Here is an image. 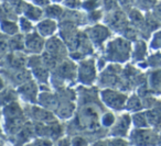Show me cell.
<instances>
[{"instance_id": "obj_40", "label": "cell", "mask_w": 161, "mask_h": 146, "mask_svg": "<svg viewBox=\"0 0 161 146\" xmlns=\"http://www.w3.org/2000/svg\"><path fill=\"white\" fill-rule=\"evenodd\" d=\"M51 1H53V3H61L62 0H51Z\"/></svg>"}, {"instance_id": "obj_23", "label": "cell", "mask_w": 161, "mask_h": 146, "mask_svg": "<svg viewBox=\"0 0 161 146\" xmlns=\"http://www.w3.org/2000/svg\"><path fill=\"white\" fill-rule=\"evenodd\" d=\"M25 146H53V141L47 137H39V138L32 139Z\"/></svg>"}, {"instance_id": "obj_13", "label": "cell", "mask_w": 161, "mask_h": 146, "mask_svg": "<svg viewBox=\"0 0 161 146\" xmlns=\"http://www.w3.org/2000/svg\"><path fill=\"white\" fill-rule=\"evenodd\" d=\"M23 14L27 19L30 21H39L41 18L44 16V11L41 9L40 7H36L34 5H30V3H25V9H23Z\"/></svg>"}, {"instance_id": "obj_9", "label": "cell", "mask_w": 161, "mask_h": 146, "mask_svg": "<svg viewBox=\"0 0 161 146\" xmlns=\"http://www.w3.org/2000/svg\"><path fill=\"white\" fill-rule=\"evenodd\" d=\"M106 22L109 28H112L115 31H121L124 30L125 31L127 29V18H126L125 13L119 10H114L112 13L108 14L107 19H106Z\"/></svg>"}, {"instance_id": "obj_39", "label": "cell", "mask_w": 161, "mask_h": 146, "mask_svg": "<svg viewBox=\"0 0 161 146\" xmlns=\"http://www.w3.org/2000/svg\"><path fill=\"white\" fill-rule=\"evenodd\" d=\"M157 14L161 18V6H159V7L157 8Z\"/></svg>"}, {"instance_id": "obj_17", "label": "cell", "mask_w": 161, "mask_h": 146, "mask_svg": "<svg viewBox=\"0 0 161 146\" xmlns=\"http://www.w3.org/2000/svg\"><path fill=\"white\" fill-rule=\"evenodd\" d=\"M31 74L39 80L40 82H43V84H47L49 81L50 78V73L49 69L44 66L43 64H40L38 66L32 67V71Z\"/></svg>"}, {"instance_id": "obj_18", "label": "cell", "mask_w": 161, "mask_h": 146, "mask_svg": "<svg viewBox=\"0 0 161 146\" xmlns=\"http://www.w3.org/2000/svg\"><path fill=\"white\" fill-rule=\"evenodd\" d=\"M74 110H75V106L73 103H71L69 101L63 102L60 103L58 107V109L55 110V112L58 113V115L62 119H69L72 114H73Z\"/></svg>"}, {"instance_id": "obj_22", "label": "cell", "mask_w": 161, "mask_h": 146, "mask_svg": "<svg viewBox=\"0 0 161 146\" xmlns=\"http://www.w3.org/2000/svg\"><path fill=\"white\" fill-rule=\"evenodd\" d=\"M19 29L21 30V32L25 33V35L31 32H33V25H32V22L27 19L25 17H21L19 19Z\"/></svg>"}, {"instance_id": "obj_19", "label": "cell", "mask_w": 161, "mask_h": 146, "mask_svg": "<svg viewBox=\"0 0 161 146\" xmlns=\"http://www.w3.org/2000/svg\"><path fill=\"white\" fill-rule=\"evenodd\" d=\"M43 11H44L45 16L47 17V19H52V20L62 18L63 13H64L63 8L58 5H49L47 7H45V9Z\"/></svg>"}, {"instance_id": "obj_35", "label": "cell", "mask_w": 161, "mask_h": 146, "mask_svg": "<svg viewBox=\"0 0 161 146\" xmlns=\"http://www.w3.org/2000/svg\"><path fill=\"white\" fill-rule=\"evenodd\" d=\"M107 146H127V144L120 138H115V139H110L109 142H106Z\"/></svg>"}, {"instance_id": "obj_7", "label": "cell", "mask_w": 161, "mask_h": 146, "mask_svg": "<svg viewBox=\"0 0 161 146\" xmlns=\"http://www.w3.org/2000/svg\"><path fill=\"white\" fill-rule=\"evenodd\" d=\"M45 47V41L38 32H31V33L25 35V51L27 53H31L33 55L41 54Z\"/></svg>"}, {"instance_id": "obj_36", "label": "cell", "mask_w": 161, "mask_h": 146, "mask_svg": "<svg viewBox=\"0 0 161 146\" xmlns=\"http://www.w3.org/2000/svg\"><path fill=\"white\" fill-rule=\"evenodd\" d=\"M154 3H156V0H138V3L143 8L151 7Z\"/></svg>"}, {"instance_id": "obj_33", "label": "cell", "mask_w": 161, "mask_h": 146, "mask_svg": "<svg viewBox=\"0 0 161 146\" xmlns=\"http://www.w3.org/2000/svg\"><path fill=\"white\" fill-rule=\"evenodd\" d=\"M101 18H102V11H99V10H94V11L90 12V14H88V17H87V20L95 22V21H98Z\"/></svg>"}, {"instance_id": "obj_20", "label": "cell", "mask_w": 161, "mask_h": 146, "mask_svg": "<svg viewBox=\"0 0 161 146\" xmlns=\"http://www.w3.org/2000/svg\"><path fill=\"white\" fill-rule=\"evenodd\" d=\"M17 97H18V92H14L11 89H9V90H3L0 92V103L7 106V104L16 101Z\"/></svg>"}, {"instance_id": "obj_8", "label": "cell", "mask_w": 161, "mask_h": 146, "mask_svg": "<svg viewBox=\"0 0 161 146\" xmlns=\"http://www.w3.org/2000/svg\"><path fill=\"white\" fill-rule=\"evenodd\" d=\"M17 92L22 97L25 101L29 102V103H34V102H36V98H38L39 93L38 85L33 80H29L25 84L19 86Z\"/></svg>"}, {"instance_id": "obj_31", "label": "cell", "mask_w": 161, "mask_h": 146, "mask_svg": "<svg viewBox=\"0 0 161 146\" xmlns=\"http://www.w3.org/2000/svg\"><path fill=\"white\" fill-rule=\"evenodd\" d=\"M117 3H118V1L117 0H103V5H104V8H105L106 10H116L117 8Z\"/></svg>"}, {"instance_id": "obj_28", "label": "cell", "mask_w": 161, "mask_h": 146, "mask_svg": "<svg viewBox=\"0 0 161 146\" xmlns=\"http://www.w3.org/2000/svg\"><path fill=\"white\" fill-rule=\"evenodd\" d=\"M127 108L129 109V110H138V109L141 108V102L139 101V99L136 96H134V97H131L128 100Z\"/></svg>"}, {"instance_id": "obj_37", "label": "cell", "mask_w": 161, "mask_h": 146, "mask_svg": "<svg viewBox=\"0 0 161 146\" xmlns=\"http://www.w3.org/2000/svg\"><path fill=\"white\" fill-rule=\"evenodd\" d=\"M51 0H33L34 5L36 7H47Z\"/></svg>"}, {"instance_id": "obj_11", "label": "cell", "mask_w": 161, "mask_h": 146, "mask_svg": "<svg viewBox=\"0 0 161 146\" xmlns=\"http://www.w3.org/2000/svg\"><path fill=\"white\" fill-rule=\"evenodd\" d=\"M31 114L33 117V119L39 122V124H47L51 123L52 121H55V117L53 115V113L47 111V109L32 106Z\"/></svg>"}, {"instance_id": "obj_6", "label": "cell", "mask_w": 161, "mask_h": 146, "mask_svg": "<svg viewBox=\"0 0 161 146\" xmlns=\"http://www.w3.org/2000/svg\"><path fill=\"white\" fill-rule=\"evenodd\" d=\"M45 52L53 57L58 58V60L65 58L67 55V47L65 43L63 42L62 39L58 38V36H52L45 42Z\"/></svg>"}, {"instance_id": "obj_4", "label": "cell", "mask_w": 161, "mask_h": 146, "mask_svg": "<svg viewBox=\"0 0 161 146\" xmlns=\"http://www.w3.org/2000/svg\"><path fill=\"white\" fill-rule=\"evenodd\" d=\"M101 99L104 104L114 110H121L127 101V97L125 95L112 89H104L101 92Z\"/></svg>"}, {"instance_id": "obj_3", "label": "cell", "mask_w": 161, "mask_h": 146, "mask_svg": "<svg viewBox=\"0 0 161 146\" xmlns=\"http://www.w3.org/2000/svg\"><path fill=\"white\" fill-rule=\"evenodd\" d=\"M55 70V77L58 80H72L77 77V65L74 60L63 58L58 62Z\"/></svg>"}, {"instance_id": "obj_12", "label": "cell", "mask_w": 161, "mask_h": 146, "mask_svg": "<svg viewBox=\"0 0 161 146\" xmlns=\"http://www.w3.org/2000/svg\"><path fill=\"white\" fill-rule=\"evenodd\" d=\"M130 125V117L128 115H123L118 119L116 123L112 126L110 135L113 136H125L127 134V131Z\"/></svg>"}, {"instance_id": "obj_32", "label": "cell", "mask_w": 161, "mask_h": 146, "mask_svg": "<svg viewBox=\"0 0 161 146\" xmlns=\"http://www.w3.org/2000/svg\"><path fill=\"white\" fill-rule=\"evenodd\" d=\"M161 71H157V73H153L151 76V85L152 87H157L161 85Z\"/></svg>"}, {"instance_id": "obj_41", "label": "cell", "mask_w": 161, "mask_h": 146, "mask_svg": "<svg viewBox=\"0 0 161 146\" xmlns=\"http://www.w3.org/2000/svg\"><path fill=\"white\" fill-rule=\"evenodd\" d=\"M53 146H56V145H53Z\"/></svg>"}, {"instance_id": "obj_15", "label": "cell", "mask_w": 161, "mask_h": 146, "mask_svg": "<svg viewBox=\"0 0 161 146\" xmlns=\"http://www.w3.org/2000/svg\"><path fill=\"white\" fill-rule=\"evenodd\" d=\"M153 139L150 131H135L132 134V141L138 146H148Z\"/></svg>"}, {"instance_id": "obj_38", "label": "cell", "mask_w": 161, "mask_h": 146, "mask_svg": "<svg viewBox=\"0 0 161 146\" xmlns=\"http://www.w3.org/2000/svg\"><path fill=\"white\" fill-rule=\"evenodd\" d=\"M3 88H5V81H3V80L0 78V92L3 90Z\"/></svg>"}, {"instance_id": "obj_26", "label": "cell", "mask_w": 161, "mask_h": 146, "mask_svg": "<svg viewBox=\"0 0 161 146\" xmlns=\"http://www.w3.org/2000/svg\"><path fill=\"white\" fill-rule=\"evenodd\" d=\"M102 123H103L104 126H106V128H110V126L114 125L115 123V117L113 113H105V114L103 115V117H102Z\"/></svg>"}, {"instance_id": "obj_30", "label": "cell", "mask_w": 161, "mask_h": 146, "mask_svg": "<svg viewBox=\"0 0 161 146\" xmlns=\"http://www.w3.org/2000/svg\"><path fill=\"white\" fill-rule=\"evenodd\" d=\"M134 122L135 125L137 126H145L146 125V115L143 113H137L134 117Z\"/></svg>"}, {"instance_id": "obj_24", "label": "cell", "mask_w": 161, "mask_h": 146, "mask_svg": "<svg viewBox=\"0 0 161 146\" xmlns=\"http://www.w3.org/2000/svg\"><path fill=\"white\" fill-rule=\"evenodd\" d=\"M101 5V1L99 0H85L83 3H82V7L84 8L87 11L92 12L94 10H97V8Z\"/></svg>"}, {"instance_id": "obj_25", "label": "cell", "mask_w": 161, "mask_h": 146, "mask_svg": "<svg viewBox=\"0 0 161 146\" xmlns=\"http://www.w3.org/2000/svg\"><path fill=\"white\" fill-rule=\"evenodd\" d=\"M146 53V46L142 42H139L136 44L135 46V53H134V57L136 60H141V58L145 56Z\"/></svg>"}, {"instance_id": "obj_16", "label": "cell", "mask_w": 161, "mask_h": 146, "mask_svg": "<svg viewBox=\"0 0 161 146\" xmlns=\"http://www.w3.org/2000/svg\"><path fill=\"white\" fill-rule=\"evenodd\" d=\"M0 29L3 30V34L8 36L17 35L19 32V25L16 21L11 20H0Z\"/></svg>"}, {"instance_id": "obj_27", "label": "cell", "mask_w": 161, "mask_h": 146, "mask_svg": "<svg viewBox=\"0 0 161 146\" xmlns=\"http://www.w3.org/2000/svg\"><path fill=\"white\" fill-rule=\"evenodd\" d=\"M72 146H88V139L82 135H76L72 138Z\"/></svg>"}, {"instance_id": "obj_14", "label": "cell", "mask_w": 161, "mask_h": 146, "mask_svg": "<svg viewBox=\"0 0 161 146\" xmlns=\"http://www.w3.org/2000/svg\"><path fill=\"white\" fill-rule=\"evenodd\" d=\"M41 104H42V108H47V109H53L56 110L58 107V97L54 95H52L51 92L47 91V92H43L40 95V100H39Z\"/></svg>"}, {"instance_id": "obj_34", "label": "cell", "mask_w": 161, "mask_h": 146, "mask_svg": "<svg viewBox=\"0 0 161 146\" xmlns=\"http://www.w3.org/2000/svg\"><path fill=\"white\" fill-rule=\"evenodd\" d=\"M56 146H72V138L69 136L61 137L58 141V145Z\"/></svg>"}, {"instance_id": "obj_10", "label": "cell", "mask_w": 161, "mask_h": 146, "mask_svg": "<svg viewBox=\"0 0 161 146\" xmlns=\"http://www.w3.org/2000/svg\"><path fill=\"white\" fill-rule=\"evenodd\" d=\"M56 29H58V24H56L55 20L52 19H45L39 22L38 27H36V32L44 38H52L55 33Z\"/></svg>"}, {"instance_id": "obj_5", "label": "cell", "mask_w": 161, "mask_h": 146, "mask_svg": "<svg viewBox=\"0 0 161 146\" xmlns=\"http://www.w3.org/2000/svg\"><path fill=\"white\" fill-rule=\"evenodd\" d=\"M85 34L90 39L91 43L95 46H101L103 43L108 39L110 35V31L107 27L102 24H96L90 27L85 30Z\"/></svg>"}, {"instance_id": "obj_2", "label": "cell", "mask_w": 161, "mask_h": 146, "mask_svg": "<svg viewBox=\"0 0 161 146\" xmlns=\"http://www.w3.org/2000/svg\"><path fill=\"white\" fill-rule=\"evenodd\" d=\"M97 68L94 60H83L77 65V80L83 85L90 86L96 80Z\"/></svg>"}, {"instance_id": "obj_21", "label": "cell", "mask_w": 161, "mask_h": 146, "mask_svg": "<svg viewBox=\"0 0 161 146\" xmlns=\"http://www.w3.org/2000/svg\"><path fill=\"white\" fill-rule=\"evenodd\" d=\"M8 53H11L10 36L0 33V54H8Z\"/></svg>"}, {"instance_id": "obj_29", "label": "cell", "mask_w": 161, "mask_h": 146, "mask_svg": "<svg viewBox=\"0 0 161 146\" xmlns=\"http://www.w3.org/2000/svg\"><path fill=\"white\" fill-rule=\"evenodd\" d=\"M64 6L69 10H76L82 6V3L80 0H64Z\"/></svg>"}, {"instance_id": "obj_1", "label": "cell", "mask_w": 161, "mask_h": 146, "mask_svg": "<svg viewBox=\"0 0 161 146\" xmlns=\"http://www.w3.org/2000/svg\"><path fill=\"white\" fill-rule=\"evenodd\" d=\"M129 53L130 44L124 39H115L106 47V57L113 62H125L129 57Z\"/></svg>"}]
</instances>
